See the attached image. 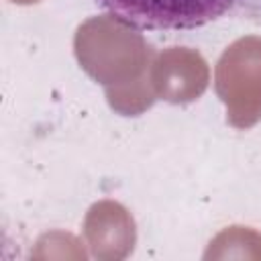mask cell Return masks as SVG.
<instances>
[{
    "mask_svg": "<svg viewBox=\"0 0 261 261\" xmlns=\"http://www.w3.org/2000/svg\"><path fill=\"white\" fill-rule=\"evenodd\" d=\"M116 20L143 31H179L212 22L241 0H96Z\"/></svg>",
    "mask_w": 261,
    "mask_h": 261,
    "instance_id": "7a4b0ae2",
    "label": "cell"
},
{
    "mask_svg": "<svg viewBox=\"0 0 261 261\" xmlns=\"http://www.w3.org/2000/svg\"><path fill=\"white\" fill-rule=\"evenodd\" d=\"M216 92L230 124L247 128L261 118V39L247 37L228 47L216 67Z\"/></svg>",
    "mask_w": 261,
    "mask_h": 261,
    "instance_id": "6da1fadb",
    "label": "cell"
}]
</instances>
